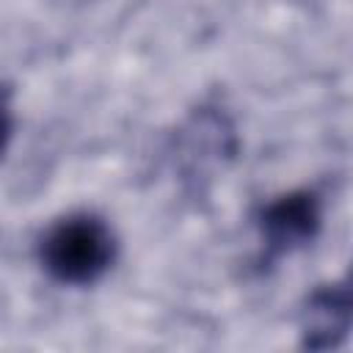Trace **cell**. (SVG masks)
Wrapping results in <instances>:
<instances>
[{"instance_id": "cell-4", "label": "cell", "mask_w": 353, "mask_h": 353, "mask_svg": "<svg viewBox=\"0 0 353 353\" xmlns=\"http://www.w3.org/2000/svg\"><path fill=\"white\" fill-rule=\"evenodd\" d=\"M11 138V91L0 85V154Z\"/></svg>"}, {"instance_id": "cell-1", "label": "cell", "mask_w": 353, "mask_h": 353, "mask_svg": "<svg viewBox=\"0 0 353 353\" xmlns=\"http://www.w3.org/2000/svg\"><path fill=\"white\" fill-rule=\"evenodd\" d=\"M116 259L110 226L88 212L69 215L47 229L39 243V262L58 284L85 287L102 279Z\"/></svg>"}, {"instance_id": "cell-3", "label": "cell", "mask_w": 353, "mask_h": 353, "mask_svg": "<svg viewBox=\"0 0 353 353\" xmlns=\"http://www.w3.org/2000/svg\"><path fill=\"white\" fill-rule=\"evenodd\" d=\"M350 331V284L334 281L314 290L301 312V347L334 350Z\"/></svg>"}, {"instance_id": "cell-2", "label": "cell", "mask_w": 353, "mask_h": 353, "mask_svg": "<svg viewBox=\"0 0 353 353\" xmlns=\"http://www.w3.org/2000/svg\"><path fill=\"white\" fill-rule=\"evenodd\" d=\"M323 223L320 199L312 190H292L262 207L256 226L262 234V265L309 245Z\"/></svg>"}]
</instances>
